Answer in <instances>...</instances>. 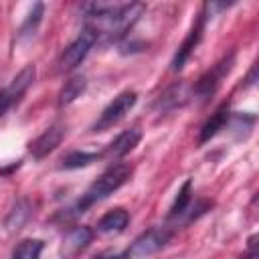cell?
Wrapping results in <instances>:
<instances>
[{
  "instance_id": "obj_21",
  "label": "cell",
  "mask_w": 259,
  "mask_h": 259,
  "mask_svg": "<svg viewBox=\"0 0 259 259\" xmlns=\"http://www.w3.org/2000/svg\"><path fill=\"white\" fill-rule=\"evenodd\" d=\"M14 101H12V97L8 95V91H6V87L0 91V119H2V115L8 111V107L12 105Z\"/></svg>"
},
{
  "instance_id": "obj_18",
  "label": "cell",
  "mask_w": 259,
  "mask_h": 259,
  "mask_svg": "<svg viewBox=\"0 0 259 259\" xmlns=\"http://www.w3.org/2000/svg\"><path fill=\"white\" fill-rule=\"evenodd\" d=\"M99 158L97 152H71L61 160V168L63 170H75V168H85L89 164H93Z\"/></svg>"
},
{
  "instance_id": "obj_7",
  "label": "cell",
  "mask_w": 259,
  "mask_h": 259,
  "mask_svg": "<svg viewBox=\"0 0 259 259\" xmlns=\"http://www.w3.org/2000/svg\"><path fill=\"white\" fill-rule=\"evenodd\" d=\"M63 136H65V125H63L61 121H55V123L49 125L34 142H30L28 150H30V154H32L34 158H45V156H49V154L61 144Z\"/></svg>"
},
{
  "instance_id": "obj_15",
  "label": "cell",
  "mask_w": 259,
  "mask_h": 259,
  "mask_svg": "<svg viewBox=\"0 0 259 259\" xmlns=\"http://www.w3.org/2000/svg\"><path fill=\"white\" fill-rule=\"evenodd\" d=\"M190 200H192V180H184V184L180 186V190L176 192V198L170 206V212H168V219H178L182 217L188 206H190Z\"/></svg>"
},
{
  "instance_id": "obj_12",
  "label": "cell",
  "mask_w": 259,
  "mask_h": 259,
  "mask_svg": "<svg viewBox=\"0 0 259 259\" xmlns=\"http://www.w3.org/2000/svg\"><path fill=\"white\" fill-rule=\"evenodd\" d=\"M34 75H36L34 65H26V67H24V69H20V71L16 73V77L10 81V85L6 87V91H8V95L12 97V101H14V103H16V101L26 93V89L32 85Z\"/></svg>"
},
{
  "instance_id": "obj_10",
  "label": "cell",
  "mask_w": 259,
  "mask_h": 259,
  "mask_svg": "<svg viewBox=\"0 0 259 259\" xmlns=\"http://www.w3.org/2000/svg\"><path fill=\"white\" fill-rule=\"evenodd\" d=\"M130 223V214L125 208H111L97 221V231L103 235H115L121 233Z\"/></svg>"
},
{
  "instance_id": "obj_11",
  "label": "cell",
  "mask_w": 259,
  "mask_h": 259,
  "mask_svg": "<svg viewBox=\"0 0 259 259\" xmlns=\"http://www.w3.org/2000/svg\"><path fill=\"white\" fill-rule=\"evenodd\" d=\"M229 105L225 103V105H221L212 115H210V119H206V123L202 125V130H200V136H198V144H204V142H208L210 138H214L225 125H227V121H229Z\"/></svg>"
},
{
  "instance_id": "obj_19",
  "label": "cell",
  "mask_w": 259,
  "mask_h": 259,
  "mask_svg": "<svg viewBox=\"0 0 259 259\" xmlns=\"http://www.w3.org/2000/svg\"><path fill=\"white\" fill-rule=\"evenodd\" d=\"M42 12H45V4H42V2H36V4L32 6V10H30L28 18H26V20H24V24L20 26V34H18V36L32 34V32L36 30V26H38L40 18H42Z\"/></svg>"
},
{
  "instance_id": "obj_3",
  "label": "cell",
  "mask_w": 259,
  "mask_h": 259,
  "mask_svg": "<svg viewBox=\"0 0 259 259\" xmlns=\"http://www.w3.org/2000/svg\"><path fill=\"white\" fill-rule=\"evenodd\" d=\"M97 36H99V32L95 30V26H85L81 32H79V36L63 51V55L59 57V69L61 71H71V69H75L87 55H89V51L93 49V45L97 42Z\"/></svg>"
},
{
  "instance_id": "obj_17",
  "label": "cell",
  "mask_w": 259,
  "mask_h": 259,
  "mask_svg": "<svg viewBox=\"0 0 259 259\" xmlns=\"http://www.w3.org/2000/svg\"><path fill=\"white\" fill-rule=\"evenodd\" d=\"M42 247H45V243L40 239H22L14 247L12 259H38Z\"/></svg>"
},
{
  "instance_id": "obj_5",
  "label": "cell",
  "mask_w": 259,
  "mask_h": 259,
  "mask_svg": "<svg viewBox=\"0 0 259 259\" xmlns=\"http://www.w3.org/2000/svg\"><path fill=\"white\" fill-rule=\"evenodd\" d=\"M231 67H233V55H229V57H225L223 61H219L212 69H208V71L196 81V85H194V95L200 97V99L210 97V95L217 91L221 79L231 71Z\"/></svg>"
},
{
  "instance_id": "obj_8",
  "label": "cell",
  "mask_w": 259,
  "mask_h": 259,
  "mask_svg": "<svg viewBox=\"0 0 259 259\" xmlns=\"http://www.w3.org/2000/svg\"><path fill=\"white\" fill-rule=\"evenodd\" d=\"M140 140H142V130H140V127H130V130L121 132V134L109 144L105 156H109L111 160H119V158H123L125 154H130V152L140 144Z\"/></svg>"
},
{
  "instance_id": "obj_22",
  "label": "cell",
  "mask_w": 259,
  "mask_h": 259,
  "mask_svg": "<svg viewBox=\"0 0 259 259\" xmlns=\"http://www.w3.org/2000/svg\"><path fill=\"white\" fill-rule=\"evenodd\" d=\"M95 259H125V255L123 253H101Z\"/></svg>"
},
{
  "instance_id": "obj_13",
  "label": "cell",
  "mask_w": 259,
  "mask_h": 259,
  "mask_svg": "<svg viewBox=\"0 0 259 259\" xmlns=\"http://www.w3.org/2000/svg\"><path fill=\"white\" fill-rule=\"evenodd\" d=\"M28 217H30V202L22 198V200H18V202L10 208V212H8L6 221H4L6 231H8V233H16V231H20V229L26 225Z\"/></svg>"
},
{
  "instance_id": "obj_2",
  "label": "cell",
  "mask_w": 259,
  "mask_h": 259,
  "mask_svg": "<svg viewBox=\"0 0 259 259\" xmlns=\"http://www.w3.org/2000/svg\"><path fill=\"white\" fill-rule=\"evenodd\" d=\"M172 231L166 227H154L146 233H142L140 237L134 239V243L123 251L125 259H144L150 257L154 253H158L160 249L166 247V243L170 241Z\"/></svg>"
},
{
  "instance_id": "obj_16",
  "label": "cell",
  "mask_w": 259,
  "mask_h": 259,
  "mask_svg": "<svg viewBox=\"0 0 259 259\" xmlns=\"http://www.w3.org/2000/svg\"><path fill=\"white\" fill-rule=\"evenodd\" d=\"M186 99H188L186 87L180 83V85H174V87H170V89H168L164 95H160V99H158L156 107H160V109H174V107L182 105Z\"/></svg>"
},
{
  "instance_id": "obj_6",
  "label": "cell",
  "mask_w": 259,
  "mask_h": 259,
  "mask_svg": "<svg viewBox=\"0 0 259 259\" xmlns=\"http://www.w3.org/2000/svg\"><path fill=\"white\" fill-rule=\"evenodd\" d=\"M204 10L198 14V18H196V22L192 24V28H190V32H188V36L182 40V45L178 47V51H176V55H174V59H172V71H180L182 67H184V63L190 59V55H192V51L196 49V45L200 42V36H202V28H204Z\"/></svg>"
},
{
  "instance_id": "obj_20",
  "label": "cell",
  "mask_w": 259,
  "mask_h": 259,
  "mask_svg": "<svg viewBox=\"0 0 259 259\" xmlns=\"http://www.w3.org/2000/svg\"><path fill=\"white\" fill-rule=\"evenodd\" d=\"M241 259H259V253H257V235H253L249 239V245H247V251L243 253Z\"/></svg>"
},
{
  "instance_id": "obj_14",
  "label": "cell",
  "mask_w": 259,
  "mask_h": 259,
  "mask_svg": "<svg viewBox=\"0 0 259 259\" xmlns=\"http://www.w3.org/2000/svg\"><path fill=\"white\" fill-rule=\"evenodd\" d=\"M85 87H87V81H85L83 75H75L69 81H65L63 89L59 91V105L65 107V105L73 103L77 97H81V93L85 91Z\"/></svg>"
},
{
  "instance_id": "obj_1",
  "label": "cell",
  "mask_w": 259,
  "mask_h": 259,
  "mask_svg": "<svg viewBox=\"0 0 259 259\" xmlns=\"http://www.w3.org/2000/svg\"><path fill=\"white\" fill-rule=\"evenodd\" d=\"M130 174H132V168H130L127 164H123V162H117V164L109 166V168L85 190V194L77 200L75 212H85V210H87L89 206H93L95 202H99V200L107 198L109 194H113L119 186H123V184L127 182Z\"/></svg>"
},
{
  "instance_id": "obj_9",
  "label": "cell",
  "mask_w": 259,
  "mask_h": 259,
  "mask_svg": "<svg viewBox=\"0 0 259 259\" xmlns=\"http://www.w3.org/2000/svg\"><path fill=\"white\" fill-rule=\"evenodd\" d=\"M93 241V231L89 227H75L63 241V257H75Z\"/></svg>"
},
{
  "instance_id": "obj_4",
  "label": "cell",
  "mask_w": 259,
  "mask_h": 259,
  "mask_svg": "<svg viewBox=\"0 0 259 259\" xmlns=\"http://www.w3.org/2000/svg\"><path fill=\"white\" fill-rule=\"evenodd\" d=\"M138 95L136 91H121L97 117V121L91 125V132H105L109 127H113L117 121H121L125 117V113L136 105Z\"/></svg>"
}]
</instances>
